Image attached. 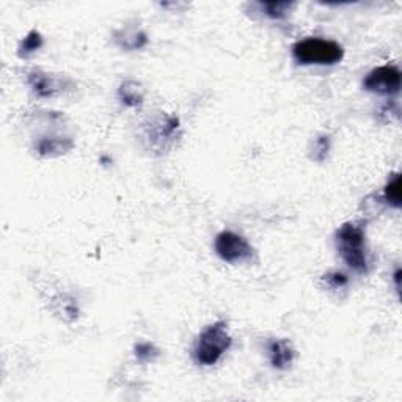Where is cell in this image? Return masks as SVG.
<instances>
[{"mask_svg": "<svg viewBox=\"0 0 402 402\" xmlns=\"http://www.w3.org/2000/svg\"><path fill=\"white\" fill-rule=\"evenodd\" d=\"M74 146L73 140L65 135H44L36 142L35 150L43 157H55L68 153Z\"/></svg>", "mask_w": 402, "mask_h": 402, "instance_id": "cell-8", "label": "cell"}, {"mask_svg": "<svg viewBox=\"0 0 402 402\" xmlns=\"http://www.w3.org/2000/svg\"><path fill=\"white\" fill-rule=\"evenodd\" d=\"M267 354L275 370L284 371L293 365L295 350L288 339H271L267 343Z\"/></svg>", "mask_w": 402, "mask_h": 402, "instance_id": "cell-7", "label": "cell"}, {"mask_svg": "<svg viewBox=\"0 0 402 402\" xmlns=\"http://www.w3.org/2000/svg\"><path fill=\"white\" fill-rule=\"evenodd\" d=\"M258 7H260L264 14L269 16L271 19H283L288 16L291 7H293V3L289 2H261L258 3Z\"/></svg>", "mask_w": 402, "mask_h": 402, "instance_id": "cell-12", "label": "cell"}, {"mask_svg": "<svg viewBox=\"0 0 402 402\" xmlns=\"http://www.w3.org/2000/svg\"><path fill=\"white\" fill-rule=\"evenodd\" d=\"M120 101L128 107H137L143 102V91L140 85L134 80H126L118 90Z\"/></svg>", "mask_w": 402, "mask_h": 402, "instance_id": "cell-10", "label": "cell"}, {"mask_svg": "<svg viewBox=\"0 0 402 402\" xmlns=\"http://www.w3.org/2000/svg\"><path fill=\"white\" fill-rule=\"evenodd\" d=\"M313 151H315V154H313V159H315V161H317V162L326 161L327 154L330 151L328 135L319 137V139L315 142V148H313Z\"/></svg>", "mask_w": 402, "mask_h": 402, "instance_id": "cell-15", "label": "cell"}, {"mask_svg": "<svg viewBox=\"0 0 402 402\" xmlns=\"http://www.w3.org/2000/svg\"><path fill=\"white\" fill-rule=\"evenodd\" d=\"M135 357L137 360L140 363H153L154 360L157 359L159 355H161V352L156 348V346L151 344V343H139L135 344Z\"/></svg>", "mask_w": 402, "mask_h": 402, "instance_id": "cell-14", "label": "cell"}, {"mask_svg": "<svg viewBox=\"0 0 402 402\" xmlns=\"http://www.w3.org/2000/svg\"><path fill=\"white\" fill-rule=\"evenodd\" d=\"M27 84L30 85L33 93L41 99H51L58 96L60 93H63L68 87L69 80L60 79L52 74L44 73L40 69H33L30 73H27Z\"/></svg>", "mask_w": 402, "mask_h": 402, "instance_id": "cell-6", "label": "cell"}, {"mask_svg": "<svg viewBox=\"0 0 402 402\" xmlns=\"http://www.w3.org/2000/svg\"><path fill=\"white\" fill-rule=\"evenodd\" d=\"M335 242L341 258L352 271L359 273L368 272L366 234L360 223L348 222L341 225L335 234Z\"/></svg>", "mask_w": 402, "mask_h": 402, "instance_id": "cell-1", "label": "cell"}, {"mask_svg": "<svg viewBox=\"0 0 402 402\" xmlns=\"http://www.w3.org/2000/svg\"><path fill=\"white\" fill-rule=\"evenodd\" d=\"M365 90L379 95H398L401 90V71L393 65H383L372 69L363 80Z\"/></svg>", "mask_w": 402, "mask_h": 402, "instance_id": "cell-5", "label": "cell"}, {"mask_svg": "<svg viewBox=\"0 0 402 402\" xmlns=\"http://www.w3.org/2000/svg\"><path fill=\"white\" fill-rule=\"evenodd\" d=\"M293 57L299 65H337L344 57V49L337 41L306 38L293 46Z\"/></svg>", "mask_w": 402, "mask_h": 402, "instance_id": "cell-3", "label": "cell"}, {"mask_svg": "<svg viewBox=\"0 0 402 402\" xmlns=\"http://www.w3.org/2000/svg\"><path fill=\"white\" fill-rule=\"evenodd\" d=\"M393 278H394V283H396V289H398V293H399V288H401V283H399L401 282V269H396Z\"/></svg>", "mask_w": 402, "mask_h": 402, "instance_id": "cell-17", "label": "cell"}, {"mask_svg": "<svg viewBox=\"0 0 402 402\" xmlns=\"http://www.w3.org/2000/svg\"><path fill=\"white\" fill-rule=\"evenodd\" d=\"M324 282L327 283V286L330 289H344L346 286H348L349 280H348V277H346L344 273L332 272V273L324 275Z\"/></svg>", "mask_w": 402, "mask_h": 402, "instance_id": "cell-16", "label": "cell"}, {"mask_svg": "<svg viewBox=\"0 0 402 402\" xmlns=\"http://www.w3.org/2000/svg\"><path fill=\"white\" fill-rule=\"evenodd\" d=\"M401 175L396 173L385 186V200L393 208H401Z\"/></svg>", "mask_w": 402, "mask_h": 402, "instance_id": "cell-13", "label": "cell"}, {"mask_svg": "<svg viewBox=\"0 0 402 402\" xmlns=\"http://www.w3.org/2000/svg\"><path fill=\"white\" fill-rule=\"evenodd\" d=\"M231 339L227 322L217 321L208 326L197 339L194 359L200 366H214L231 348Z\"/></svg>", "mask_w": 402, "mask_h": 402, "instance_id": "cell-2", "label": "cell"}, {"mask_svg": "<svg viewBox=\"0 0 402 402\" xmlns=\"http://www.w3.org/2000/svg\"><path fill=\"white\" fill-rule=\"evenodd\" d=\"M43 47V36L40 32L36 30H32L29 35L24 36V40L19 43V47H18V55L22 58L29 57L33 52L40 51Z\"/></svg>", "mask_w": 402, "mask_h": 402, "instance_id": "cell-11", "label": "cell"}, {"mask_svg": "<svg viewBox=\"0 0 402 402\" xmlns=\"http://www.w3.org/2000/svg\"><path fill=\"white\" fill-rule=\"evenodd\" d=\"M214 249H216L220 260L230 264L252 261L253 255H255V250L249 244V241L233 231H222L217 234Z\"/></svg>", "mask_w": 402, "mask_h": 402, "instance_id": "cell-4", "label": "cell"}, {"mask_svg": "<svg viewBox=\"0 0 402 402\" xmlns=\"http://www.w3.org/2000/svg\"><path fill=\"white\" fill-rule=\"evenodd\" d=\"M115 43L126 51H137L146 46L148 36L139 29H121L115 32Z\"/></svg>", "mask_w": 402, "mask_h": 402, "instance_id": "cell-9", "label": "cell"}]
</instances>
